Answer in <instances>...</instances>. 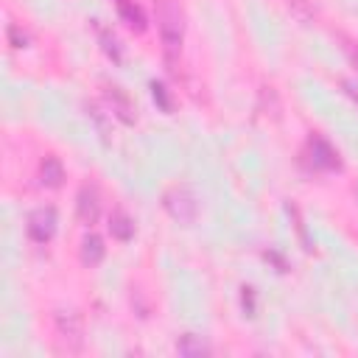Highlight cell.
Segmentation results:
<instances>
[{
  "label": "cell",
  "instance_id": "52a82bcc",
  "mask_svg": "<svg viewBox=\"0 0 358 358\" xmlns=\"http://www.w3.org/2000/svg\"><path fill=\"white\" fill-rule=\"evenodd\" d=\"M106 101H109V106H112V112L123 120V123H134V103L129 101V95L120 90V87H106Z\"/></svg>",
  "mask_w": 358,
  "mask_h": 358
},
{
  "label": "cell",
  "instance_id": "7a4b0ae2",
  "mask_svg": "<svg viewBox=\"0 0 358 358\" xmlns=\"http://www.w3.org/2000/svg\"><path fill=\"white\" fill-rule=\"evenodd\" d=\"M162 207L165 213L179 221V224H193L196 215H199V201H196V193L187 187V185H173L165 190L162 196Z\"/></svg>",
  "mask_w": 358,
  "mask_h": 358
},
{
  "label": "cell",
  "instance_id": "7c38bea8",
  "mask_svg": "<svg viewBox=\"0 0 358 358\" xmlns=\"http://www.w3.org/2000/svg\"><path fill=\"white\" fill-rule=\"evenodd\" d=\"M176 352H179V355H207L210 347H207V341L199 338L196 333H185V336L176 341Z\"/></svg>",
  "mask_w": 358,
  "mask_h": 358
},
{
  "label": "cell",
  "instance_id": "30bf717a",
  "mask_svg": "<svg viewBox=\"0 0 358 358\" xmlns=\"http://www.w3.org/2000/svg\"><path fill=\"white\" fill-rule=\"evenodd\" d=\"M103 241L95 235V232H90L84 241H81V260L87 263V266H98L101 260H103Z\"/></svg>",
  "mask_w": 358,
  "mask_h": 358
},
{
  "label": "cell",
  "instance_id": "2e32d148",
  "mask_svg": "<svg viewBox=\"0 0 358 358\" xmlns=\"http://www.w3.org/2000/svg\"><path fill=\"white\" fill-rule=\"evenodd\" d=\"M151 92H154V101H159V106L168 112V109H171V101H168V92H165V87L154 81V84H151Z\"/></svg>",
  "mask_w": 358,
  "mask_h": 358
},
{
  "label": "cell",
  "instance_id": "9a60e30c",
  "mask_svg": "<svg viewBox=\"0 0 358 358\" xmlns=\"http://www.w3.org/2000/svg\"><path fill=\"white\" fill-rule=\"evenodd\" d=\"M101 42H103V50H106V53H109L115 62H120V48H117V39H115V36H109V34L103 31V34H101Z\"/></svg>",
  "mask_w": 358,
  "mask_h": 358
},
{
  "label": "cell",
  "instance_id": "ac0fdd59",
  "mask_svg": "<svg viewBox=\"0 0 358 358\" xmlns=\"http://www.w3.org/2000/svg\"><path fill=\"white\" fill-rule=\"evenodd\" d=\"M8 36H11V39H14V48H25V36H20V34H17V28H14V25H11V28H8Z\"/></svg>",
  "mask_w": 358,
  "mask_h": 358
},
{
  "label": "cell",
  "instance_id": "5b68a950",
  "mask_svg": "<svg viewBox=\"0 0 358 358\" xmlns=\"http://www.w3.org/2000/svg\"><path fill=\"white\" fill-rule=\"evenodd\" d=\"M76 213H78V221L87 224V227L98 221V215H101V196H98L95 187L84 185L78 190V196H76Z\"/></svg>",
  "mask_w": 358,
  "mask_h": 358
},
{
  "label": "cell",
  "instance_id": "8fae6325",
  "mask_svg": "<svg viewBox=\"0 0 358 358\" xmlns=\"http://www.w3.org/2000/svg\"><path fill=\"white\" fill-rule=\"evenodd\" d=\"M117 14L123 17V22L131 28V31H143L145 28V17L140 11V6L134 0H120L117 3Z\"/></svg>",
  "mask_w": 358,
  "mask_h": 358
},
{
  "label": "cell",
  "instance_id": "6da1fadb",
  "mask_svg": "<svg viewBox=\"0 0 358 358\" xmlns=\"http://www.w3.org/2000/svg\"><path fill=\"white\" fill-rule=\"evenodd\" d=\"M154 14H157V28L159 39L168 56H176L185 42V14L176 0H154Z\"/></svg>",
  "mask_w": 358,
  "mask_h": 358
},
{
  "label": "cell",
  "instance_id": "ba28073f",
  "mask_svg": "<svg viewBox=\"0 0 358 358\" xmlns=\"http://www.w3.org/2000/svg\"><path fill=\"white\" fill-rule=\"evenodd\" d=\"M39 182L45 187H62V182H64V165L56 157H45L39 162Z\"/></svg>",
  "mask_w": 358,
  "mask_h": 358
},
{
  "label": "cell",
  "instance_id": "e0dca14e",
  "mask_svg": "<svg viewBox=\"0 0 358 358\" xmlns=\"http://www.w3.org/2000/svg\"><path fill=\"white\" fill-rule=\"evenodd\" d=\"M341 87H344V92H347V95H350V98H352V101L358 103V84H355V81H347V78H344V81H341Z\"/></svg>",
  "mask_w": 358,
  "mask_h": 358
},
{
  "label": "cell",
  "instance_id": "277c9868",
  "mask_svg": "<svg viewBox=\"0 0 358 358\" xmlns=\"http://www.w3.org/2000/svg\"><path fill=\"white\" fill-rule=\"evenodd\" d=\"M56 232V210L53 207H39L28 215V235L36 243H48Z\"/></svg>",
  "mask_w": 358,
  "mask_h": 358
},
{
  "label": "cell",
  "instance_id": "3957f363",
  "mask_svg": "<svg viewBox=\"0 0 358 358\" xmlns=\"http://www.w3.org/2000/svg\"><path fill=\"white\" fill-rule=\"evenodd\" d=\"M56 336H59V341L64 347L78 350L81 341H84V324H81V319L73 310H59L56 313Z\"/></svg>",
  "mask_w": 358,
  "mask_h": 358
},
{
  "label": "cell",
  "instance_id": "9c48e42d",
  "mask_svg": "<svg viewBox=\"0 0 358 358\" xmlns=\"http://www.w3.org/2000/svg\"><path fill=\"white\" fill-rule=\"evenodd\" d=\"M109 232H112V238H117V241H131L134 238V221L123 213V210H115L112 215H109Z\"/></svg>",
  "mask_w": 358,
  "mask_h": 358
},
{
  "label": "cell",
  "instance_id": "8992f818",
  "mask_svg": "<svg viewBox=\"0 0 358 358\" xmlns=\"http://www.w3.org/2000/svg\"><path fill=\"white\" fill-rule=\"evenodd\" d=\"M308 151H310V162H313L316 168H322V171H338V168H341L338 154H336V148H333L327 140H322V137H310Z\"/></svg>",
  "mask_w": 358,
  "mask_h": 358
},
{
  "label": "cell",
  "instance_id": "4fadbf2b",
  "mask_svg": "<svg viewBox=\"0 0 358 358\" xmlns=\"http://www.w3.org/2000/svg\"><path fill=\"white\" fill-rule=\"evenodd\" d=\"M336 39H338V45H341V50H344L347 62L358 70V42H355V39H350L347 34H336Z\"/></svg>",
  "mask_w": 358,
  "mask_h": 358
},
{
  "label": "cell",
  "instance_id": "5bb4252c",
  "mask_svg": "<svg viewBox=\"0 0 358 358\" xmlns=\"http://www.w3.org/2000/svg\"><path fill=\"white\" fill-rule=\"evenodd\" d=\"M288 6H291V11H294V14H296V17H299V20L305 22V25H308V22L313 20V8H310V6L305 3V0H291Z\"/></svg>",
  "mask_w": 358,
  "mask_h": 358
}]
</instances>
